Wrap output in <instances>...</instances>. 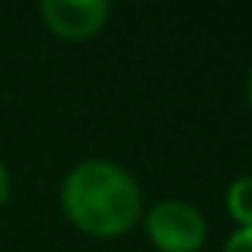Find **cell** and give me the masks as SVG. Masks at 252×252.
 <instances>
[{
  "instance_id": "52a82bcc",
  "label": "cell",
  "mask_w": 252,
  "mask_h": 252,
  "mask_svg": "<svg viewBox=\"0 0 252 252\" xmlns=\"http://www.w3.org/2000/svg\"><path fill=\"white\" fill-rule=\"evenodd\" d=\"M246 102L252 109V64H249V74H246Z\"/></svg>"
},
{
  "instance_id": "5b68a950",
  "label": "cell",
  "mask_w": 252,
  "mask_h": 252,
  "mask_svg": "<svg viewBox=\"0 0 252 252\" xmlns=\"http://www.w3.org/2000/svg\"><path fill=\"white\" fill-rule=\"evenodd\" d=\"M223 252H252V227H236L223 243Z\"/></svg>"
},
{
  "instance_id": "3957f363",
  "label": "cell",
  "mask_w": 252,
  "mask_h": 252,
  "mask_svg": "<svg viewBox=\"0 0 252 252\" xmlns=\"http://www.w3.org/2000/svg\"><path fill=\"white\" fill-rule=\"evenodd\" d=\"M112 3L109 0H42L38 16L64 42H86L105 29Z\"/></svg>"
},
{
  "instance_id": "277c9868",
  "label": "cell",
  "mask_w": 252,
  "mask_h": 252,
  "mask_svg": "<svg viewBox=\"0 0 252 252\" xmlns=\"http://www.w3.org/2000/svg\"><path fill=\"white\" fill-rule=\"evenodd\" d=\"M227 214L236 227H252V176H240L227 189Z\"/></svg>"
},
{
  "instance_id": "6da1fadb",
  "label": "cell",
  "mask_w": 252,
  "mask_h": 252,
  "mask_svg": "<svg viewBox=\"0 0 252 252\" xmlns=\"http://www.w3.org/2000/svg\"><path fill=\"white\" fill-rule=\"evenodd\" d=\"M61 211L80 233L115 240L144 217L141 185L112 160H83L61 182Z\"/></svg>"
},
{
  "instance_id": "8992f818",
  "label": "cell",
  "mask_w": 252,
  "mask_h": 252,
  "mask_svg": "<svg viewBox=\"0 0 252 252\" xmlns=\"http://www.w3.org/2000/svg\"><path fill=\"white\" fill-rule=\"evenodd\" d=\"M10 195H13V179H10V169L0 163V208L10 201Z\"/></svg>"
},
{
  "instance_id": "7a4b0ae2",
  "label": "cell",
  "mask_w": 252,
  "mask_h": 252,
  "mask_svg": "<svg viewBox=\"0 0 252 252\" xmlns=\"http://www.w3.org/2000/svg\"><path fill=\"white\" fill-rule=\"evenodd\" d=\"M147 236L160 252H198L208 240V220L191 201L166 198L144 214Z\"/></svg>"
}]
</instances>
